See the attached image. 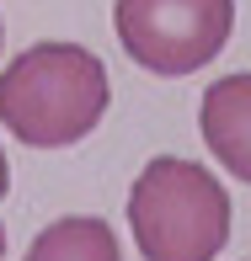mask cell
<instances>
[{"mask_svg": "<svg viewBox=\"0 0 251 261\" xmlns=\"http://www.w3.org/2000/svg\"><path fill=\"white\" fill-rule=\"evenodd\" d=\"M107 101L112 80L80 43H32L0 69V123L27 149H70L91 139Z\"/></svg>", "mask_w": 251, "mask_h": 261, "instance_id": "1", "label": "cell"}, {"mask_svg": "<svg viewBox=\"0 0 251 261\" xmlns=\"http://www.w3.org/2000/svg\"><path fill=\"white\" fill-rule=\"evenodd\" d=\"M230 192L198 160L155 155L128 187V224L145 261H214L230 245Z\"/></svg>", "mask_w": 251, "mask_h": 261, "instance_id": "2", "label": "cell"}, {"mask_svg": "<svg viewBox=\"0 0 251 261\" xmlns=\"http://www.w3.org/2000/svg\"><path fill=\"white\" fill-rule=\"evenodd\" d=\"M123 54L150 75H193L235 32V0H112Z\"/></svg>", "mask_w": 251, "mask_h": 261, "instance_id": "3", "label": "cell"}, {"mask_svg": "<svg viewBox=\"0 0 251 261\" xmlns=\"http://www.w3.org/2000/svg\"><path fill=\"white\" fill-rule=\"evenodd\" d=\"M198 128L209 155L251 187V75H224L203 91L198 107Z\"/></svg>", "mask_w": 251, "mask_h": 261, "instance_id": "4", "label": "cell"}, {"mask_svg": "<svg viewBox=\"0 0 251 261\" xmlns=\"http://www.w3.org/2000/svg\"><path fill=\"white\" fill-rule=\"evenodd\" d=\"M21 261H123V251H118V234H112L107 219L75 213V219L49 224V229L27 245Z\"/></svg>", "mask_w": 251, "mask_h": 261, "instance_id": "5", "label": "cell"}, {"mask_svg": "<svg viewBox=\"0 0 251 261\" xmlns=\"http://www.w3.org/2000/svg\"><path fill=\"white\" fill-rule=\"evenodd\" d=\"M11 192V165H6V149H0V197Z\"/></svg>", "mask_w": 251, "mask_h": 261, "instance_id": "6", "label": "cell"}, {"mask_svg": "<svg viewBox=\"0 0 251 261\" xmlns=\"http://www.w3.org/2000/svg\"><path fill=\"white\" fill-rule=\"evenodd\" d=\"M0 256H6V224H0Z\"/></svg>", "mask_w": 251, "mask_h": 261, "instance_id": "7", "label": "cell"}]
</instances>
